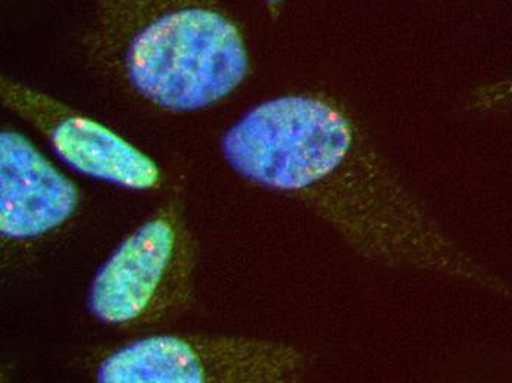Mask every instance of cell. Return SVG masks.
Instances as JSON below:
<instances>
[{
	"label": "cell",
	"mask_w": 512,
	"mask_h": 383,
	"mask_svg": "<svg viewBox=\"0 0 512 383\" xmlns=\"http://www.w3.org/2000/svg\"><path fill=\"white\" fill-rule=\"evenodd\" d=\"M90 39L154 107L204 110L249 73L242 31L218 0H93Z\"/></svg>",
	"instance_id": "1"
},
{
	"label": "cell",
	"mask_w": 512,
	"mask_h": 383,
	"mask_svg": "<svg viewBox=\"0 0 512 383\" xmlns=\"http://www.w3.org/2000/svg\"><path fill=\"white\" fill-rule=\"evenodd\" d=\"M357 126L336 104L314 95L270 99L227 130L221 151L243 179L295 196Z\"/></svg>",
	"instance_id": "2"
},
{
	"label": "cell",
	"mask_w": 512,
	"mask_h": 383,
	"mask_svg": "<svg viewBox=\"0 0 512 383\" xmlns=\"http://www.w3.org/2000/svg\"><path fill=\"white\" fill-rule=\"evenodd\" d=\"M195 263V244L179 207L167 205L99 269L87 307L105 325L155 322L187 301Z\"/></svg>",
	"instance_id": "3"
},
{
	"label": "cell",
	"mask_w": 512,
	"mask_h": 383,
	"mask_svg": "<svg viewBox=\"0 0 512 383\" xmlns=\"http://www.w3.org/2000/svg\"><path fill=\"white\" fill-rule=\"evenodd\" d=\"M307 357L290 345L237 336L139 339L99 364L103 383H265L298 378Z\"/></svg>",
	"instance_id": "4"
},
{
	"label": "cell",
	"mask_w": 512,
	"mask_h": 383,
	"mask_svg": "<svg viewBox=\"0 0 512 383\" xmlns=\"http://www.w3.org/2000/svg\"><path fill=\"white\" fill-rule=\"evenodd\" d=\"M0 98L5 108L39 130L74 170L137 191L161 182V171L148 155L64 102L11 79H2Z\"/></svg>",
	"instance_id": "5"
},
{
	"label": "cell",
	"mask_w": 512,
	"mask_h": 383,
	"mask_svg": "<svg viewBox=\"0 0 512 383\" xmlns=\"http://www.w3.org/2000/svg\"><path fill=\"white\" fill-rule=\"evenodd\" d=\"M77 186L21 133L0 135V230L14 241L39 238L73 216Z\"/></svg>",
	"instance_id": "6"
},
{
	"label": "cell",
	"mask_w": 512,
	"mask_h": 383,
	"mask_svg": "<svg viewBox=\"0 0 512 383\" xmlns=\"http://www.w3.org/2000/svg\"><path fill=\"white\" fill-rule=\"evenodd\" d=\"M476 105L482 108H496L512 105V80L485 87L476 95Z\"/></svg>",
	"instance_id": "7"
},
{
	"label": "cell",
	"mask_w": 512,
	"mask_h": 383,
	"mask_svg": "<svg viewBox=\"0 0 512 383\" xmlns=\"http://www.w3.org/2000/svg\"><path fill=\"white\" fill-rule=\"evenodd\" d=\"M262 2L267 5V8L270 9L271 12L279 11L280 6L283 5L284 0H262Z\"/></svg>",
	"instance_id": "8"
}]
</instances>
